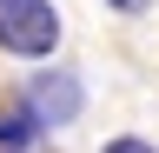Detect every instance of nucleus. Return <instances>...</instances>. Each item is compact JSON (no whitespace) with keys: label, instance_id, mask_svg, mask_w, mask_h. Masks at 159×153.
Listing matches in <instances>:
<instances>
[{"label":"nucleus","instance_id":"2","mask_svg":"<svg viewBox=\"0 0 159 153\" xmlns=\"http://www.w3.org/2000/svg\"><path fill=\"white\" fill-rule=\"evenodd\" d=\"M20 113H33V127H66L80 120V80L66 67H40L27 87H20Z\"/></svg>","mask_w":159,"mask_h":153},{"label":"nucleus","instance_id":"3","mask_svg":"<svg viewBox=\"0 0 159 153\" xmlns=\"http://www.w3.org/2000/svg\"><path fill=\"white\" fill-rule=\"evenodd\" d=\"M33 113H7V120H0V146H20V140H33Z\"/></svg>","mask_w":159,"mask_h":153},{"label":"nucleus","instance_id":"6","mask_svg":"<svg viewBox=\"0 0 159 153\" xmlns=\"http://www.w3.org/2000/svg\"><path fill=\"white\" fill-rule=\"evenodd\" d=\"M0 153H27V146H0Z\"/></svg>","mask_w":159,"mask_h":153},{"label":"nucleus","instance_id":"5","mask_svg":"<svg viewBox=\"0 0 159 153\" xmlns=\"http://www.w3.org/2000/svg\"><path fill=\"white\" fill-rule=\"evenodd\" d=\"M106 7H113V13H146L152 0H106Z\"/></svg>","mask_w":159,"mask_h":153},{"label":"nucleus","instance_id":"1","mask_svg":"<svg viewBox=\"0 0 159 153\" xmlns=\"http://www.w3.org/2000/svg\"><path fill=\"white\" fill-rule=\"evenodd\" d=\"M60 47V7L53 0H0V53L47 60Z\"/></svg>","mask_w":159,"mask_h":153},{"label":"nucleus","instance_id":"4","mask_svg":"<svg viewBox=\"0 0 159 153\" xmlns=\"http://www.w3.org/2000/svg\"><path fill=\"white\" fill-rule=\"evenodd\" d=\"M99 153H159V146H152V140H139V133H119V140H106Z\"/></svg>","mask_w":159,"mask_h":153}]
</instances>
